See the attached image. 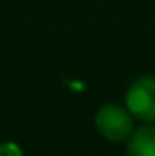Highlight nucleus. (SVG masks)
<instances>
[{
  "mask_svg": "<svg viewBox=\"0 0 155 156\" xmlns=\"http://www.w3.org/2000/svg\"><path fill=\"white\" fill-rule=\"evenodd\" d=\"M97 131L110 142H122L133 131V115L128 107L119 104H106L95 115Z\"/></svg>",
  "mask_w": 155,
  "mask_h": 156,
  "instance_id": "f257e3e1",
  "label": "nucleus"
},
{
  "mask_svg": "<svg viewBox=\"0 0 155 156\" xmlns=\"http://www.w3.org/2000/svg\"><path fill=\"white\" fill-rule=\"evenodd\" d=\"M128 156H155V125H142L130 134Z\"/></svg>",
  "mask_w": 155,
  "mask_h": 156,
  "instance_id": "7ed1b4c3",
  "label": "nucleus"
},
{
  "mask_svg": "<svg viewBox=\"0 0 155 156\" xmlns=\"http://www.w3.org/2000/svg\"><path fill=\"white\" fill-rule=\"evenodd\" d=\"M126 107L135 118L146 123L155 122V76L135 78L126 94Z\"/></svg>",
  "mask_w": 155,
  "mask_h": 156,
  "instance_id": "f03ea898",
  "label": "nucleus"
},
{
  "mask_svg": "<svg viewBox=\"0 0 155 156\" xmlns=\"http://www.w3.org/2000/svg\"><path fill=\"white\" fill-rule=\"evenodd\" d=\"M0 156H24V154H22V149H20L18 144L6 142V144H0Z\"/></svg>",
  "mask_w": 155,
  "mask_h": 156,
  "instance_id": "20e7f679",
  "label": "nucleus"
}]
</instances>
